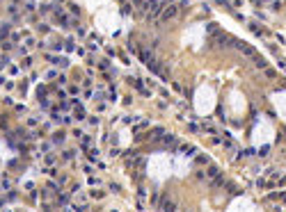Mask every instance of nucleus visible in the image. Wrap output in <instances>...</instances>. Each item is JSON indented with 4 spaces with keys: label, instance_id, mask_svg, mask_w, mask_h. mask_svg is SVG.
<instances>
[{
    "label": "nucleus",
    "instance_id": "nucleus-1",
    "mask_svg": "<svg viewBox=\"0 0 286 212\" xmlns=\"http://www.w3.org/2000/svg\"><path fill=\"white\" fill-rule=\"evenodd\" d=\"M179 9H181V5H167V7H163V11H160V21H172V18H176V14H179Z\"/></svg>",
    "mask_w": 286,
    "mask_h": 212
},
{
    "label": "nucleus",
    "instance_id": "nucleus-2",
    "mask_svg": "<svg viewBox=\"0 0 286 212\" xmlns=\"http://www.w3.org/2000/svg\"><path fill=\"white\" fill-rule=\"evenodd\" d=\"M140 60H142V62H147V64H149V62L153 60V52H151V50H142V52H140Z\"/></svg>",
    "mask_w": 286,
    "mask_h": 212
},
{
    "label": "nucleus",
    "instance_id": "nucleus-3",
    "mask_svg": "<svg viewBox=\"0 0 286 212\" xmlns=\"http://www.w3.org/2000/svg\"><path fill=\"white\" fill-rule=\"evenodd\" d=\"M149 137H151V139H160V137H165V130H163V128H156Z\"/></svg>",
    "mask_w": 286,
    "mask_h": 212
},
{
    "label": "nucleus",
    "instance_id": "nucleus-4",
    "mask_svg": "<svg viewBox=\"0 0 286 212\" xmlns=\"http://www.w3.org/2000/svg\"><path fill=\"white\" fill-rule=\"evenodd\" d=\"M14 112H16V114H25V105H21V103L14 105Z\"/></svg>",
    "mask_w": 286,
    "mask_h": 212
},
{
    "label": "nucleus",
    "instance_id": "nucleus-5",
    "mask_svg": "<svg viewBox=\"0 0 286 212\" xmlns=\"http://www.w3.org/2000/svg\"><path fill=\"white\" fill-rule=\"evenodd\" d=\"M67 201H69V196H64V194L57 196V205H67Z\"/></svg>",
    "mask_w": 286,
    "mask_h": 212
},
{
    "label": "nucleus",
    "instance_id": "nucleus-6",
    "mask_svg": "<svg viewBox=\"0 0 286 212\" xmlns=\"http://www.w3.org/2000/svg\"><path fill=\"white\" fill-rule=\"evenodd\" d=\"M7 64H9V57H7V55H2V57H0V68H5Z\"/></svg>",
    "mask_w": 286,
    "mask_h": 212
},
{
    "label": "nucleus",
    "instance_id": "nucleus-7",
    "mask_svg": "<svg viewBox=\"0 0 286 212\" xmlns=\"http://www.w3.org/2000/svg\"><path fill=\"white\" fill-rule=\"evenodd\" d=\"M197 164H208V157L206 155H197Z\"/></svg>",
    "mask_w": 286,
    "mask_h": 212
},
{
    "label": "nucleus",
    "instance_id": "nucleus-8",
    "mask_svg": "<svg viewBox=\"0 0 286 212\" xmlns=\"http://www.w3.org/2000/svg\"><path fill=\"white\" fill-rule=\"evenodd\" d=\"M37 96L43 98V96H46V87H37Z\"/></svg>",
    "mask_w": 286,
    "mask_h": 212
},
{
    "label": "nucleus",
    "instance_id": "nucleus-9",
    "mask_svg": "<svg viewBox=\"0 0 286 212\" xmlns=\"http://www.w3.org/2000/svg\"><path fill=\"white\" fill-rule=\"evenodd\" d=\"M9 37H12V41H18V39H21V37H23V34H18V32H12V34H9Z\"/></svg>",
    "mask_w": 286,
    "mask_h": 212
},
{
    "label": "nucleus",
    "instance_id": "nucleus-10",
    "mask_svg": "<svg viewBox=\"0 0 286 212\" xmlns=\"http://www.w3.org/2000/svg\"><path fill=\"white\" fill-rule=\"evenodd\" d=\"M18 71H21L18 66H9V73H12V75H18Z\"/></svg>",
    "mask_w": 286,
    "mask_h": 212
},
{
    "label": "nucleus",
    "instance_id": "nucleus-11",
    "mask_svg": "<svg viewBox=\"0 0 286 212\" xmlns=\"http://www.w3.org/2000/svg\"><path fill=\"white\" fill-rule=\"evenodd\" d=\"M250 27H252V30H254V32H256V34H261V32H263V30H261V27H259V25H256V23H252V25H250Z\"/></svg>",
    "mask_w": 286,
    "mask_h": 212
},
{
    "label": "nucleus",
    "instance_id": "nucleus-12",
    "mask_svg": "<svg viewBox=\"0 0 286 212\" xmlns=\"http://www.w3.org/2000/svg\"><path fill=\"white\" fill-rule=\"evenodd\" d=\"M51 151V144H48V142H46V144H41V153H48Z\"/></svg>",
    "mask_w": 286,
    "mask_h": 212
},
{
    "label": "nucleus",
    "instance_id": "nucleus-13",
    "mask_svg": "<svg viewBox=\"0 0 286 212\" xmlns=\"http://www.w3.org/2000/svg\"><path fill=\"white\" fill-rule=\"evenodd\" d=\"M55 142H57V144H60V142H64V135H62V132H57V135H55Z\"/></svg>",
    "mask_w": 286,
    "mask_h": 212
},
{
    "label": "nucleus",
    "instance_id": "nucleus-14",
    "mask_svg": "<svg viewBox=\"0 0 286 212\" xmlns=\"http://www.w3.org/2000/svg\"><path fill=\"white\" fill-rule=\"evenodd\" d=\"M35 43H37V41L32 39V37H28V39H25V46H35Z\"/></svg>",
    "mask_w": 286,
    "mask_h": 212
},
{
    "label": "nucleus",
    "instance_id": "nucleus-15",
    "mask_svg": "<svg viewBox=\"0 0 286 212\" xmlns=\"http://www.w3.org/2000/svg\"><path fill=\"white\" fill-rule=\"evenodd\" d=\"M215 2H222V5H224V0H215Z\"/></svg>",
    "mask_w": 286,
    "mask_h": 212
},
{
    "label": "nucleus",
    "instance_id": "nucleus-16",
    "mask_svg": "<svg viewBox=\"0 0 286 212\" xmlns=\"http://www.w3.org/2000/svg\"><path fill=\"white\" fill-rule=\"evenodd\" d=\"M14 2H21V0H14Z\"/></svg>",
    "mask_w": 286,
    "mask_h": 212
}]
</instances>
